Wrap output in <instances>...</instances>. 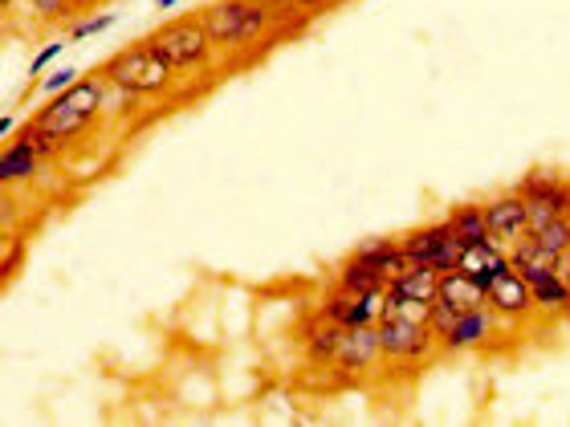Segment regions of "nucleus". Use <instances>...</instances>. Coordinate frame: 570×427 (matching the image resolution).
I'll use <instances>...</instances> for the list:
<instances>
[{
	"label": "nucleus",
	"instance_id": "obj_1",
	"mask_svg": "<svg viewBox=\"0 0 570 427\" xmlns=\"http://www.w3.org/2000/svg\"><path fill=\"white\" fill-rule=\"evenodd\" d=\"M107 98H110V86L102 82L98 73H90V78H78L70 90H61V95L49 98L46 107L37 110L29 122H33L37 131H46V135H53V139L66 142V147H73V142L86 139L90 127L102 119Z\"/></svg>",
	"mask_w": 570,
	"mask_h": 427
},
{
	"label": "nucleus",
	"instance_id": "obj_2",
	"mask_svg": "<svg viewBox=\"0 0 570 427\" xmlns=\"http://www.w3.org/2000/svg\"><path fill=\"white\" fill-rule=\"evenodd\" d=\"M95 73L110 90H122V95H131V98H164L167 90H171V82H176L171 66L147 46V37L122 46L119 53L102 61Z\"/></svg>",
	"mask_w": 570,
	"mask_h": 427
},
{
	"label": "nucleus",
	"instance_id": "obj_3",
	"mask_svg": "<svg viewBox=\"0 0 570 427\" xmlns=\"http://www.w3.org/2000/svg\"><path fill=\"white\" fill-rule=\"evenodd\" d=\"M200 17L216 53H237V49L262 41L265 29L277 21V12L265 0H208Z\"/></svg>",
	"mask_w": 570,
	"mask_h": 427
},
{
	"label": "nucleus",
	"instance_id": "obj_4",
	"mask_svg": "<svg viewBox=\"0 0 570 427\" xmlns=\"http://www.w3.org/2000/svg\"><path fill=\"white\" fill-rule=\"evenodd\" d=\"M147 46L171 66V73H200L216 61V46L213 37H208V29H204V17L164 21L159 29L147 33Z\"/></svg>",
	"mask_w": 570,
	"mask_h": 427
},
{
	"label": "nucleus",
	"instance_id": "obj_5",
	"mask_svg": "<svg viewBox=\"0 0 570 427\" xmlns=\"http://www.w3.org/2000/svg\"><path fill=\"white\" fill-rule=\"evenodd\" d=\"M380 338H383V358L395 363V367H424L428 358L440 355V342L428 321L400 318V314H387L380 321Z\"/></svg>",
	"mask_w": 570,
	"mask_h": 427
},
{
	"label": "nucleus",
	"instance_id": "obj_6",
	"mask_svg": "<svg viewBox=\"0 0 570 427\" xmlns=\"http://www.w3.org/2000/svg\"><path fill=\"white\" fill-rule=\"evenodd\" d=\"M400 240H404L412 265H432L436 274H452V269L461 265L464 245L456 240V232H452L449 220H428V225L407 228Z\"/></svg>",
	"mask_w": 570,
	"mask_h": 427
},
{
	"label": "nucleus",
	"instance_id": "obj_7",
	"mask_svg": "<svg viewBox=\"0 0 570 427\" xmlns=\"http://www.w3.org/2000/svg\"><path fill=\"white\" fill-rule=\"evenodd\" d=\"M518 191L530 203V232L554 220V216H570V179L547 176V171H534L518 183Z\"/></svg>",
	"mask_w": 570,
	"mask_h": 427
},
{
	"label": "nucleus",
	"instance_id": "obj_8",
	"mask_svg": "<svg viewBox=\"0 0 570 427\" xmlns=\"http://www.w3.org/2000/svg\"><path fill=\"white\" fill-rule=\"evenodd\" d=\"M498 326H501V318L493 306L469 309V314H461L456 326L440 338V355H473V350H485L489 338L498 334Z\"/></svg>",
	"mask_w": 570,
	"mask_h": 427
},
{
	"label": "nucleus",
	"instance_id": "obj_9",
	"mask_svg": "<svg viewBox=\"0 0 570 427\" xmlns=\"http://www.w3.org/2000/svg\"><path fill=\"white\" fill-rule=\"evenodd\" d=\"M485 220H489L493 240H501L505 249H513L522 237H530V203H525V196L518 188L493 196V200L485 203Z\"/></svg>",
	"mask_w": 570,
	"mask_h": 427
},
{
	"label": "nucleus",
	"instance_id": "obj_10",
	"mask_svg": "<svg viewBox=\"0 0 570 427\" xmlns=\"http://www.w3.org/2000/svg\"><path fill=\"white\" fill-rule=\"evenodd\" d=\"M387 358H383V338L380 326H351L343 338V350H338V363L334 367L346 370L351 379H363L371 370H380Z\"/></svg>",
	"mask_w": 570,
	"mask_h": 427
},
{
	"label": "nucleus",
	"instance_id": "obj_11",
	"mask_svg": "<svg viewBox=\"0 0 570 427\" xmlns=\"http://www.w3.org/2000/svg\"><path fill=\"white\" fill-rule=\"evenodd\" d=\"M489 306L498 309L501 321H525L530 314H534V294H530L525 277L518 274V269H510L505 277L493 281V289H489Z\"/></svg>",
	"mask_w": 570,
	"mask_h": 427
},
{
	"label": "nucleus",
	"instance_id": "obj_12",
	"mask_svg": "<svg viewBox=\"0 0 570 427\" xmlns=\"http://www.w3.org/2000/svg\"><path fill=\"white\" fill-rule=\"evenodd\" d=\"M355 257H358V261H367L371 269H380L387 281H395L400 274H407V269H412V257H407L404 240H400V237H371V240H363V245L355 249Z\"/></svg>",
	"mask_w": 570,
	"mask_h": 427
},
{
	"label": "nucleus",
	"instance_id": "obj_13",
	"mask_svg": "<svg viewBox=\"0 0 570 427\" xmlns=\"http://www.w3.org/2000/svg\"><path fill=\"white\" fill-rule=\"evenodd\" d=\"M343 338H346V326L314 314V326H309L306 338H302L306 363H314V367H334V363H338V350H343Z\"/></svg>",
	"mask_w": 570,
	"mask_h": 427
},
{
	"label": "nucleus",
	"instance_id": "obj_14",
	"mask_svg": "<svg viewBox=\"0 0 570 427\" xmlns=\"http://www.w3.org/2000/svg\"><path fill=\"white\" fill-rule=\"evenodd\" d=\"M387 297H392V301H420V306H432L440 297V274L432 265H412L407 274L387 281Z\"/></svg>",
	"mask_w": 570,
	"mask_h": 427
},
{
	"label": "nucleus",
	"instance_id": "obj_15",
	"mask_svg": "<svg viewBox=\"0 0 570 427\" xmlns=\"http://www.w3.org/2000/svg\"><path fill=\"white\" fill-rule=\"evenodd\" d=\"M41 163H46V159L33 151V142L24 139V135H12V142L4 147V155H0V179H4V188L41 176Z\"/></svg>",
	"mask_w": 570,
	"mask_h": 427
},
{
	"label": "nucleus",
	"instance_id": "obj_16",
	"mask_svg": "<svg viewBox=\"0 0 570 427\" xmlns=\"http://www.w3.org/2000/svg\"><path fill=\"white\" fill-rule=\"evenodd\" d=\"M334 289H343V294H351V297L380 294V289H387V277H383L380 269H371L367 261H358L355 252H351V257L338 261V269H334Z\"/></svg>",
	"mask_w": 570,
	"mask_h": 427
},
{
	"label": "nucleus",
	"instance_id": "obj_17",
	"mask_svg": "<svg viewBox=\"0 0 570 427\" xmlns=\"http://www.w3.org/2000/svg\"><path fill=\"white\" fill-rule=\"evenodd\" d=\"M440 301H449L461 314H469V309L489 306V294L464 269H452V274H440Z\"/></svg>",
	"mask_w": 570,
	"mask_h": 427
},
{
	"label": "nucleus",
	"instance_id": "obj_18",
	"mask_svg": "<svg viewBox=\"0 0 570 427\" xmlns=\"http://www.w3.org/2000/svg\"><path fill=\"white\" fill-rule=\"evenodd\" d=\"M452 225V232H456V240L461 245H481V240H493V232H489V220H485V203H456V208H449V216H444Z\"/></svg>",
	"mask_w": 570,
	"mask_h": 427
},
{
	"label": "nucleus",
	"instance_id": "obj_19",
	"mask_svg": "<svg viewBox=\"0 0 570 427\" xmlns=\"http://www.w3.org/2000/svg\"><path fill=\"white\" fill-rule=\"evenodd\" d=\"M530 237H534L542 249H550L559 257L562 249H570V216H554V220H547V225L538 228V232H530Z\"/></svg>",
	"mask_w": 570,
	"mask_h": 427
},
{
	"label": "nucleus",
	"instance_id": "obj_20",
	"mask_svg": "<svg viewBox=\"0 0 570 427\" xmlns=\"http://www.w3.org/2000/svg\"><path fill=\"white\" fill-rule=\"evenodd\" d=\"M456 318H461V309L456 306H449V301H432V309H428V326H432V334H436V342L444 338V334L456 326Z\"/></svg>",
	"mask_w": 570,
	"mask_h": 427
},
{
	"label": "nucleus",
	"instance_id": "obj_21",
	"mask_svg": "<svg viewBox=\"0 0 570 427\" xmlns=\"http://www.w3.org/2000/svg\"><path fill=\"white\" fill-rule=\"evenodd\" d=\"M82 73H78V66H58L53 73H46V82H41V95H61V90H70L73 82H78Z\"/></svg>",
	"mask_w": 570,
	"mask_h": 427
},
{
	"label": "nucleus",
	"instance_id": "obj_22",
	"mask_svg": "<svg viewBox=\"0 0 570 427\" xmlns=\"http://www.w3.org/2000/svg\"><path fill=\"white\" fill-rule=\"evenodd\" d=\"M110 24H119V12H98V17H90V21H78L70 29L73 41H86V37L102 33V29H110Z\"/></svg>",
	"mask_w": 570,
	"mask_h": 427
},
{
	"label": "nucleus",
	"instance_id": "obj_23",
	"mask_svg": "<svg viewBox=\"0 0 570 427\" xmlns=\"http://www.w3.org/2000/svg\"><path fill=\"white\" fill-rule=\"evenodd\" d=\"M61 49H66V41H49V46L41 49V53H37L33 61H29V78H41V73H46L49 66H53V61L61 58Z\"/></svg>",
	"mask_w": 570,
	"mask_h": 427
},
{
	"label": "nucleus",
	"instance_id": "obj_24",
	"mask_svg": "<svg viewBox=\"0 0 570 427\" xmlns=\"http://www.w3.org/2000/svg\"><path fill=\"white\" fill-rule=\"evenodd\" d=\"M331 4H338V0H294V12H306V17H314V12L331 9Z\"/></svg>",
	"mask_w": 570,
	"mask_h": 427
},
{
	"label": "nucleus",
	"instance_id": "obj_25",
	"mask_svg": "<svg viewBox=\"0 0 570 427\" xmlns=\"http://www.w3.org/2000/svg\"><path fill=\"white\" fill-rule=\"evenodd\" d=\"M554 269H559L562 281H570V249H562V252H559V261H554Z\"/></svg>",
	"mask_w": 570,
	"mask_h": 427
},
{
	"label": "nucleus",
	"instance_id": "obj_26",
	"mask_svg": "<svg viewBox=\"0 0 570 427\" xmlns=\"http://www.w3.org/2000/svg\"><path fill=\"white\" fill-rule=\"evenodd\" d=\"M17 131H21V127H17V119H12V115H4V119H0V135L9 139V135H17Z\"/></svg>",
	"mask_w": 570,
	"mask_h": 427
},
{
	"label": "nucleus",
	"instance_id": "obj_27",
	"mask_svg": "<svg viewBox=\"0 0 570 427\" xmlns=\"http://www.w3.org/2000/svg\"><path fill=\"white\" fill-rule=\"evenodd\" d=\"M176 4H179V0H155V9H159V12H167V9H176Z\"/></svg>",
	"mask_w": 570,
	"mask_h": 427
},
{
	"label": "nucleus",
	"instance_id": "obj_28",
	"mask_svg": "<svg viewBox=\"0 0 570 427\" xmlns=\"http://www.w3.org/2000/svg\"><path fill=\"white\" fill-rule=\"evenodd\" d=\"M17 9V0H0V12H12Z\"/></svg>",
	"mask_w": 570,
	"mask_h": 427
},
{
	"label": "nucleus",
	"instance_id": "obj_29",
	"mask_svg": "<svg viewBox=\"0 0 570 427\" xmlns=\"http://www.w3.org/2000/svg\"><path fill=\"white\" fill-rule=\"evenodd\" d=\"M86 4H102V0H78V4H73V9H86Z\"/></svg>",
	"mask_w": 570,
	"mask_h": 427
}]
</instances>
